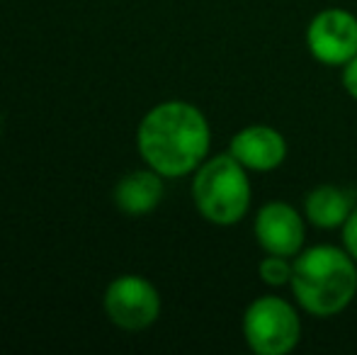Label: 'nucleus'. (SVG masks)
<instances>
[{"mask_svg":"<svg viewBox=\"0 0 357 355\" xmlns=\"http://www.w3.org/2000/svg\"><path fill=\"white\" fill-rule=\"evenodd\" d=\"M291 268H294V258L265 253V258L258 263V275L268 287H287L291 280Z\"/></svg>","mask_w":357,"mask_h":355,"instance_id":"11","label":"nucleus"},{"mask_svg":"<svg viewBox=\"0 0 357 355\" xmlns=\"http://www.w3.org/2000/svg\"><path fill=\"white\" fill-rule=\"evenodd\" d=\"M163 176L155 173L153 168H142V171H132L127 176L119 178L114 185V204L119 212L129 214V217H144L151 214L160 204L165 195Z\"/></svg>","mask_w":357,"mask_h":355,"instance_id":"9","label":"nucleus"},{"mask_svg":"<svg viewBox=\"0 0 357 355\" xmlns=\"http://www.w3.org/2000/svg\"><path fill=\"white\" fill-rule=\"evenodd\" d=\"M253 234L265 253L294 258L304 251L306 217L284 199H270L255 214Z\"/></svg>","mask_w":357,"mask_h":355,"instance_id":"7","label":"nucleus"},{"mask_svg":"<svg viewBox=\"0 0 357 355\" xmlns=\"http://www.w3.org/2000/svg\"><path fill=\"white\" fill-rule=\"evenodd\" d=\"M241 328L255 355H287L301 341L299 309L278 294L255 297L245 307Z\"/></svg>","mask_w":357,"mask_h":355,"instance_id":"4","label":"nucleus"},{"mask_svg":"<svg viewBox=\"0 0 357 355\" xmlns=\"http://www.w3.org/2000/svg\"><path fill=\"white\" fill-rule=\"evenodd\" d=\"M287 139L270 124H248L229 142V153L250 173L278 171L287 161Z\"/></svg>","mask_w":357,"mask_h":355,"instance_id":"8","label":"nucleus"},{"mask_svg":"<svg viewBox=\"0 0 357 355\" xmlns=\"http://www.w3.org/2000/svg\"><path fill=\"white\" fill-rule=\"evenodd\" d=\"M289 289L301 312L316 319L338 317L357 294V263L345 248L319 243L294 256Z\"/></svg>","mask_w":357,"mask_h":355,"instance_id":"2","label":"nucleus"},{"mask_svg":"<svg viewBox=\"0 0 357 355\" xmlns=\"http://www.w3.org/2000/svg\"><path fill=\"white\" fill-rule=\"evenodd\" d=\"M105 317L124 331H144L160 317V294L144 275H119L102 294Z\"/></svg>","mask_w":357,"mask_h":355,"instance_id":"5","label":"nucleus"},{"mask_svg":"<svg viewBox=\"0 0 357 355\" xmlns=\"http://www.w3.org/2000/svg\"><path fill=\"white\" fill-rule=\"evenodd\" d=\"M212 127L199 107L165 100L151 107L137 129L139 156L163 178H185L209 158Z\"/></svg>","mask_w":357,"mask_h":355,"instance_id":"1","label":"nucleus"},{"mask_svg":"<svg viewBox=\"0 0 357 355\" xmlns=\"http://www.w3.org/2000/svg\"><path fill=\"white\" fill-rule=\"evenodd\" d=\"M355 207V192L340 188V185H316L304 197L306 222L316 229H324V232H333V229L343 227Z\"/></svg>","mask_w":357,"mask_h":355,"instance_id":"10","label":"nucleus"},{"mask_svg":"<svg viewBox=\"0 0 357 355\" xmlns=\"http://www.w3.org/2000/svg\"><path fill=\"white\" fill-rule=\"evenodd\" d=\"M340 83H343L345 93L357 103V54L340 68Z\"/></svg>","mask_w":357,"mask_h":355,"instance_id":"13","label":"nucleus"},{"mask_svg":"<svg viewBox=\"0 0 357 355\" xmlns=\"http://www.w3.org/2000/svg\"><path fill=\"white\" fill-rule=\"evenodd\" d=\"M340 236H343V248L355 258V263H357V207L348 217V222L340 227Z\"/></svg>","mask_w":357,"mask_h":355,"instance_id":"12","label":"nucleus"},{"mask_svg":"<svg viewBox=\"0 0 357 355\" xmlns=\"http://www.w3.org/2000/svg\"><path fill=\"white\" fill-rule=\"evenodd\" d=\"M306 49L319 63L343 68L357 54V17L345 8H326L306 27Z\"/></svg>","mask_w":357,"mask_h":355,"instance_id":"6","label":"nucleus"},{"mask_svg":"<svg viewBox=\"0 0 357 355\" xmlns=\"http://www.w3.org/2000/svg\"><path fill=\"white\" fill-rule=\"evenodd\" d=\"M248 173L229 151L209 156L192 173V202L202 219L214 227H236L243 222L253 199Z\"/></svg>","mask_w":357,"mask_h":355,"instance_id":"3","label":"nucleus"}]
</instances>
